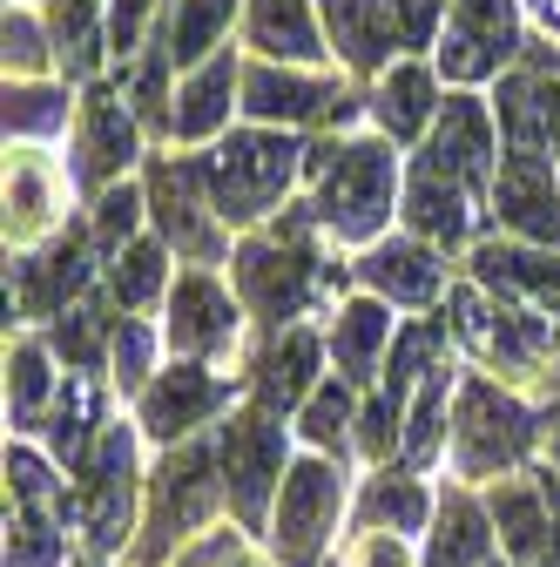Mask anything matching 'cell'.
Segmentation results:
<instances>
[{"mask_svg":"<svg viewBox=\"0 0 560 567\" xmlns=\"http://www.w3.org/2000/svg\"><path fill=\"white\" fill-rule=\"evenodd\" d=\"M41 399H48V351L41 344H14V359H8V419L34 425Z\"/></svg>","mask_w":560,"mask_h":567,"instance_id":"cell-39","label":"cell"},{"mask_svg":"<svg viewBox=\"0 0 560 567\" xmlns=\"http://www.w3.org/2000/svg\"><path fill=\"white\" fill-rule=\"evenodd\" d=\"M433 109H446V102H439L426 68H392V75L378 82V95H372V115H378V128L392 142H412L418 128L433 122Z\"/></svg>","mask_w":560,"mask_h":567,"instance_id":"cell-27","label":"cell"},{"mask_svg":"<svg viewBox=\"0 0 560 567\" xmlns=\"http://www.w3.org/2000/svg\"><path fill=\"white\" fill-rule=\"evenodd\" d=\"M135 163V115L122 109L115 89H89L82 102V150H75V176L82 183H108Z\"/></svg>","mask_w":560,"mask_h":567,"instance_id":"cell-19","label":"cell"},{"mask_svg":"<svg viewBox=\"0 0 560 567\" xmlns=\"http://www.w3.org/2000/svg\"><path fill=\"white\" fill-rule=\"evenodd\" d=\"M486 291H533V298H560V257L553 250H527V244H479L473 257Z\"/></svg>","mask_w":560,"mask_h":567,"instance_id":"cell-26","label":"cell"},{"mask_svg":"<svg viewBox=\"0 0 560 567\" xmlns=\"http://www.w3.org/2000/svg\"><path fill=\"white\" fill-rule=\"evenodd\" d=\"M439 14H446V0H392V28H398L405 48H433Z\"/></svg>","mask_w":560,"mask_h":567,"instance_id":"cell-46","label":"cell"},{"mask_svg":"<svg viewBox=\"0 0 560 567\" xmlns=\"http://www.w3.org/2000/svg\"><path fill=\"white\" fill-rule=\"evenodd\" d=\"M143 209H149V196L135 189V183H108L102 196H95V250H108V257H122L128 250V237H135V224H143Z\"/></svg>","mask_w":560,"mask_h":567,"instance_id":"cell-36","label":"cell"},{"mask_svg":"<svg viewBox=\"0 0 560 567\" xmlns=\"http://www.w3.org/2000/svg\"><path fill=\"white\" fill-rule=\"evenodd\" d=\"M95 392H89V379H68V392L54 399V412H48V446H54V460H68V466H89L95 460Z\"/></svg>","mask_w":560,"mask_h":567,"instance_id":"cell-29","label":"cell"},{"mask_svg":"<svg viewBox=\"0 0 560 567\" xmlns=\"http://www.w3.org/2000/svg\"><path fill=\"white\" fill-rule=\"evenodd\" d=\"M54 54L68 68V82H89L102 61V34H95V0H61L54 8Z\"/></svg>","mask_w":560,"mask_h":567,"instance_id":"cell-32","label":"cell"},{"mask_svg":"<svg viewBox=\"0 0 560 567\" xmlns=\"http://www.w3.org/2000/svg\"><path fill=\"white\" fill-rule=\"evenodd\" d=\"M453 324H459V338L479 351L486 365H500V372H520V365H533L540 359V344H547V331L533 324V318H520V311H494L479 291H459L453 298Z\"/></svg>","mask_w":560,"mask_h":567,"instance_id":"cell-17","label":"cell"},{"mask_svg":"<svg viewBox=\"0 0 560 567\" xmlns=\"http://www.w3.org/2000/svg\"><path fill=\"white\" fill-rule=\"evenodd\" d=\"M473 209H479V196H473L466 183H453L439 163L418 156V169H412V183H405V224H412L418 244H439V250L466 244Z\"/></svg>","mask_w":560,"mask_h":567,"instance_id":"cell-15","label":"cell"},{"mask_svg":"<svg viewBox=\"0 0 560 567\" xmlns=\"http://www.w3.org/2000/svg\"><path fill=\"white\" fill-rule=\"evenodd\" d=\"M359 567H405V554H398V540L372 534V540H365V554H359Z\"/></svg>","mask_w":560,"mask_h":567,"instance_id":"cell-51","label":"cell"},{"mask_svg":"<svg viewBox=\"0 0 560 567\" xmlns=\"http://www.w3.org/2000/svg\"><path fill=\"white\" fill-rule=\"evenodd\" d=\"M163 264H169V250H163V244L135 237V244L115 257V270H108V291H115V305H122V311L149 305V298L163 291Z\"/></svg>","mask_w":560,"mask_h":567,"instance_id":"cell-34","label":"cell"},{"mask_svg":"<svg viewBox=\"0 0 560 567\" xmlns=\"http://www.w3.org/2000/svg\"><path fill=\"white\" fill-rule=\"evenodd\" d=\"M8 486H14V501H21L28 514H61V493H54V473H48L41 453L8 446Z\"/></svg>","mask_w":560,"mask_h":567,"instance_id":"cell-44","label":"cell"},{"mask_svg":"<svg viewBox=\"0 0 560 567\" xmlns=\"http://www.w3.org/2000/svg\"><path fill=\"white\" fill-rule=\"evenodd\" d=\"M494 520L507 534V547L520 560L547 554V534H553V514H547V493H527V486H500L494 493Z\"/></svg>","mask_w":560,"mask_h":567,"instance_id":"cell-30","label":"cell"},{"mask_svg":"<svg viewBox=\"0 0 560 567\" xmlns=\"http://www.w3.org/2000/svg\"><path fill=\"white\" fill-rule=\"evenodd\" d=\"M324 34L344 54V68H385L398 28H392V0H318Z\"/></svg>","mask_w":560,"mask_h":567,"instance_id":"cell-21","label":"cell"},{"mask_svg":"<svg viewBox=\"0 0 560 567\" xmlns=\"http://www.w3.org/2000/svg\"><path fill=\"white\" fill-rule=\"evenodd\" d=\"M217 466H224V453H209V446L169 453V466L156 473V547L149 554H163L176 534H189L209 507H217V493H224Z\"/></svg>","mask_w":560,"mask_h":567,"instance_id":"cell-13","label":"cell"},{"mask_svg":"<svg viewBox=\"0 0 560 567\" xmlns=\"http://www.w3.org/2000/svg\"><path fill=\"white\" fill-rule=\"evenodd\" d=\"M89 277H95V237H61L48 257H28L8 270V311H34V318H54L68 311V298H82L89 291Z\"/></svg>","mask_w":560,"mask_h":567,"instance_id":"cell-12","label":"cell"},{"mask_svg":"<svg viewBox=\"0 0 560 567\" xmlns=\"http://www.w3.org/2000/svg\"><path fill=\"white\" fill-rule=\"evenodd\" d=\"M304 142L277 135V128H237L217 156H203V183H209V217L217 224H257L270 203H284V189L304 169Z\"/></svg>","mask_w":560,"mask_h":567,"instance_id":"cell-2","label":"cell"},{"mask_svg":"<svg viewBox=\"0 0 560 567\" xmlns=\"http://www.w3.org/2000/svg\"><path fill=\"white\" fill-rule=\"evenodd\" d=\"M433 351H439V331H426V324H412L405 338H398V351H392V372H385V405H405V392L412 385H426V359H433Z\"/></svg>","mask_w":560,"mask_h":567,"instance_id":"cell-42","label":"cell"},{"mask_svg":"<svg viewBox=\"0 0 560 567\" xmlns=\"http://www.w3.org/2000/svg\"><path fill=\"white\" fill-rule=\"evenodd\" d=\"M433 514L426 501V486H412V480H378L365 493V527H398V534H418Z\"/></svg>","mask_w":560,"mask_h":567,"instance_id":"cell-37","label":"cell"},{"mask_svg":"<svg viewBox=\"0 0 560 567\" xmlns=\"http://www.w3.org/2000/svg\"><path fill=\"white\" fill-rule=\"evenodd\" d=\"M224 399H230V385H224L217 372H203V365H169V372L149 379V392H143V425H149L156 440H189Z\"/></svg>","mask_w":560,"mask_h":567,"instance_id":"cell-16","label":"cell"},{"mask_svg":"<svg viewBox=\"0 0 560 567\" xmlns=\"http://www.w3.org/2000/svg\"><path fill=\"white\" fill-rule=\"evenodd\" d=\"M520 48V14H514V0H453V21H446V75L453 82H486V75H500V68L514 61Z\"/></svg>","mask_w":560,"mask_h":567,"instance_id":"cell-8","label":"cell"},{"mask_svg":"<svg viewBox=\"0 0 560 567\" xmlns=\"http://www.w3.org/2000/svg\"><path fill=\"white\" fill-rule=\"evenodd\" d=\"M311 224H324L338 244H372L392 217V189H398V156L392 142H324L311 150Z\"/></svg>","mask_w":560,"mask_h":567,"instance_id":"cell-1","label":"cell"},{"mask_svg":"<svg viewBox=\"0 0 560 567\" xmlns=\"http://www.w3.org/2000/svg\"><path fill=\"white\" fill-rule=\"evenodd\" d=\"M237 338V305L230 291L209 270H189L176 277L169 291V344L183 351V359H209V351H224Z\"/></svg>","mask_w":560,"mask_h":567,"instance_id":"cell-14","label":"cell"},{"mask_svg":"<svg viewBox=\"0 0 560 567\" xmlns=\"http://www.w3.org/2000/svg\"><path fill=\"white\" fill-rule=\"evenodd\" d=\"M338 501H344V480L331 460H298L284 473V501H277V520H270V540H277V560L284 567H311L338 527Z\"/></svg>","mask_w":560,"mask_h":567,"instance_id":"cell-5","label":"cell"},{"mask_svg":"<svg viewBox=\"0 0 560 567\" xmlns=\"http://www.w3.org/2000/svg\"><path fill=\"white\" fill-rule=\"evenodd\" d=\"M143 14H149V0H115L108 8V48L128 54L135 41H143Z\"/></svg>","mask_w":560,"mask_h":567,"instance_id":"cell-48","label":"cell"},{"mask_svg":"<svg viewBox=\"0 0 560 567\" xmlns=\"http://www.w3.org/2000/svg\"><path fill=\"white\" fill-rule=\"evenodd\" d=\"M102 344H115V324L102 318V311H68L61 324H54V351L75 372H95L102 365Z\"/></svg>","mask_w":560,"mask_h":567,"instance_id":"cell-41","label":"cell"},{"mask_svg":"<svg viewBox=\"0 0 560 567\" xmlns=\"http://www.w3.org/2000/svg\"><path fill=\"white\" fill-rule=\"evenodd\" d=\"M540 89V128H547V150H553V163H560V75L553 82H533Z\"/></svg>","mask_w":560,"mask_h":567,"instance_id":"cell-50","label":"cell"},{"mask_svg":"<svg viewBox=\"0 0 560 567\" xmlns=\"http://www.w3.org/2000/svg\"><path fill=\"white\" fill-rule=\"evenodd\" d=\"M196 189H209L203 163H156L149 169V209H156V224H163V244H176L196 264H217L224 257V230L203 217Z\"/></svg>","mask_w":560,"mask_h":567,"instance_id":"cell-11","label":"cell"},{"mask_svg":"<svg viewBox=\"0 0 560 567\" xmlns=\"http://www.w3.org/2000/svg\"><path fill=\"white\" fill-rule=\"evenodd\" d=\"M224 493H230V507L243 527H263V507H270V486L284 480V425H277L270 412H237L224 425Z\"/></svg>","mask_w":560,"mask_h":567,"instance_id":"cell-6","label":"cell"},{"mask_svg":"<svg viewBox=\"0 0 560 567\" xmlns=\"http://www.w3.org/2000/svg\"><path fill=\"white\" fill-rule=\"evenodd\" d=\"M311 392H318V338L311 331H277V344L257 365V405L277 419V412L304 405Z\"/></svg>","mask_w":560,"mask_h":567,"instance_id":"cell-22","label":"cell"},{"mask_svg":"<svg viewBox=\"0 0 560 567\" xmlns=\"http://www.w3.org/2000/svg\"><path fill=\"white\" fill-rule=\"evenodd\" d=\"M359 277L372 284L378 298L392 305H433L439 298V257L418 244V237H392V244H372Z\"/></svg>","mask_w":560,"mask_h":567,"instance_id":"cell-20","label":"cell"},{"mask_svg":"<svg viewBox=\"0 0 560 567\" xmlns=\"http://www.w3.org/2000/svg\"><path fill=\"white\" fill-rule=\"evenodd\" d=\"M392 338V311L378 298H352L338 318H331V359H338V379L344 385H365L372 365H378V344Z\"/></svg>","mask_w":560,"mask_h":567,"instance_id":"cell-24","label":"cell"},{"mask_svg":"<svg viewBox=\"0 0 560 567\" xmlns=\"http://www.w3.org/2000/svg\"><path fill=\"white\" fill-rule=\"evenodd\" d=\"M250 48L270 61H318V14L311 0H250Z\"/></svg>","mask_w":560,"mask_h":567,"instance_id":"cell-25","label":"cell"},{"mask_svg":"<svg viewBox=\"0 0 560 567\" xmlns=\"http://www.w3.org/2000/svg\"><path fill=\"white\" fill-rule=\"evenodd\" d=\"M426 163H439L453 183H466L473 196H494V163H500V128H494V109L473 102V95H446L439 122H433V142L418 150Z\"/></svg>","mask_w":560,"mask_h":567,"instance_id":"cell-7","label":"cell"},{"mask_svg":"<svg viewBox=\"0 0 560 567\" xmlns=\"http://www.w3.org/2000/svg\"><path fill=\"white\" fill-rule=\"evenodd\" d=\"M439 419H446V365H433L426 385H418V399H412V433H405V460L412 466H426L439 453Z\"/></svg>","mask_w":560,"mask_h":567,"instance_id":"cell-40","label":"cell"},{"mask_svg":"<svg viewBox=\"0 0 560 567\" xmlns=\"http://www.w3.org/2000/svg\"><path fill=\"white\" fill-rule=\"evenodd\" d=\"M486 554H494V534H486V514L473 501H453L439 507V534L426 540V567H486Z\"/></svg>","mask_w":560,"mask_h":567,"instance_id":"cell-28","label":"cell"},{"mask_svg":"<svg viewBox=\"0 0 560 567\" xmlns=\"http://www.w3.org/2000/svg\"><path fill=\"white\" fill-rule=\"evenodd\" d=\"M311 284H318V250H311V217H291V224H277L270 237H250L237 250V291L257 318L270 324H284L304 311L311 298Z\"/></svg>","mask_w":560,"mask_h":567,"instance_id":"cell-3","label":"cell"},{"mask_svg":"<svg viewBox=\"0 0 560 567\" xmlns=\"http://www.w3.org/2000/svg\"><path fill=\"white\" fill-rule=\"evenodd\" d=\"M533 446V419H527V405H514L500 385H486V379H473L466 392H459V425H453V466L466 473V480H486V473H500V466H514L520 453Z\"/></svg>","mask_w":560,"mask_h":567,"instance_id":"cell-4","label":"cell"},{"mask_svg":"<svg viewBox=\"0 0 560 567\" xmlns=\"http://www.w3.org/2000/svg\"><path fill=\"white\" fill-rule=\"evenodd\" d=\"M553 453H560V446H553Z\"/></svg>","mask_w":560,"mask_h":567,"instance_id":"cell-52","label":"cell"},{"mask_svg":"<svg viewBox=\"0 0 560 567\" xmlns=\"http://www.w3.org/2000/svg\"><path fill=\"white\" fill-rule=\"evenodd\" d=\"M54 217V183L41 169V156H14L8 163V237H34L41 224Z\"/></svg>","mask_w":560,"mask_h":567,"instance_id":"cell-31","label":"cell"},{"mask_svg":"<svg viewBox=\"0 0 560 567\" xmlns=\"http://www.w3.org/2000/svg\"><path fill=\"white\" fill-rule=\"evenodd\" d=\"M230 8H237V0H183V14H176V28H169L176 68H203V54L217 48V34L230 28Z\"/></svg>","mask_w":560,"mask_h":567,"instance_id":"cell-33","label":"cell"},{"mask_svg":"<svg viewBox=\"0 0 560 567\" xmlns=\"http://www.w3.org/2000/svg\"><path fill=\"white\" fill-rule=\"evenodd\" d=\"M359 425H365V433H359V440H365V453H385V446H392V425H398V405H385V399H378Z\"/></svg>","mask_w":560,"mask_h":567,"instance_id":"cell-49","label":"cell"},{"mask_svg":"<svg viewBox=\"0 0 560 567\" xmlns=\"http://www.w3.org/2000/svg\"><path fill=\"white\" fill-rule=\"evenodd\" d=\"M68 547H61V520L54 514H14L8 527V567H61Z\"/></svg>","mask_w":560,"mask_h":567,"instance_id":"cell-38","label":"cell"},{"mask_svg":"<svg viewBox=\"0 0 560 567\" xmlns=\"http://www.w3.org/2000/svg\"><path fill=\"white\" fill-rule=\"evenodd\" d=\"M68 122V95L61 89H41V82H8V142H41V135H61Z\"/></svg>","mask_w":560,"mask_h":567,"instance_id":"cell-35","label":"cell"},{"mask_svg":"<svg viewBox=\"0 0 560 567\" xmlns=\"http://www.w3.org/2000/svg\"><path fill=\"white\" fill-rule=\"evenodd\" d=\"M494 209L514 237H527L540 250H560V189H553V169H547L540 150H507L500 156Z\"/></svg>","mask_w":560,"mask_h":567,"instance_id":"cell-10","label":"cell"},{"mask_svg":"<svg viewBox=\"0 0 560 567\" xmlns=\"http://www.w3.org/2000/svg\"><path fill=\"white\" fill-rule=\"evenodd\" d=\"M89 486H82V507H89V540L102 554H115L128 540V514H135V440L128 425H102L95 440V460L82 466Z\"/></svg>","mask_w":560,"mask_h":567,"instance_id":"cell-9","label":"cell"},{"mask_svg":"<svg viewBox=\"0 0 560 567\" xmlns=\"http://www.w3.org/2000/svg\"><path fill=\"white\" fill-rule=\"evenodd\" d=\"M41 61H48V41H41V28H34L28 14H14V8H8V68H14V75H34Z\"/></svg>","mask_w":560,"mask_h":567,"instance_id":"cell-47","label":"cell"},{"mask_svg":"<svg viewBox=\"0 0 560 567\" xmlns=\"http://www.w3.org/2000/svg\"><path fill=\"white\" fill-rule=\"evenodd\" d=\"M344 425H352V385H344V379H324V385L304 399V440H311V446H344Z\"/></svg>","mask_w":560,"mask_h":567,"instance_id":"cell-43","label":"cell"},{"mask_svg":"<svg viewBox=\"0 0 560 567\" xmlns=\"http://www.w3.org/2000/svg\"><path fill=\"white\" fill-rule=\"evenodd\" d=\"M230 89H237V61L230 54H209L203 68H189V82L176 95V115H169V135H183V142L217 135L230 122Z\"/></svg>","mask_w":560,"mask_h":567,"instance_id":"cell-23","label":"cell"},{"mask_svg":"<svg viewBox=\"0 0 560 567\" xmlns=\"http://www.w3.org/2000/svg\"><path fill=\"white\" fill-rule=\"evenodd\" d=\"M243 109L257 115V122H318V115H352V102L338 95V82H311V75H277V68L263 61V68H250L243 75Z\"/></svg>","mask_w":560,"mask_h":567,"instance_id":"cell-18","label":"cell"},{"mask_svg":"<svg viewBox=\"0 0 560 567\" xmlns=\"http://www.w3.org/2000/svg\"><path fill=\"white\" fill-rule=\"evenodd\" d=\"M108 365H115L122 392H149V324H135V318H115Z\"/></svg>","mask_w":560,"mask_h":567,"instance_id":"cell-45","label":"cell"}]
</instances>
